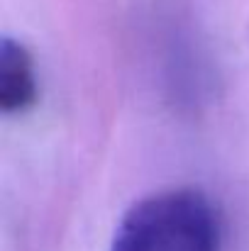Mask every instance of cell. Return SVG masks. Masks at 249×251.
Returning <instances> with one entry per match:
<instances>
[{
  "label": "cell",
  "instance_id": "obj_1",
  "mask_svg": "<svg viewBox=\"0 0 249 251\" xmlns=\"http://www.w3.org/2000/svg\"><path fill=\"white\" fill-rule=\"evenodd\" d=\"M110 251H222L218 205L193 185L149 193L122 215Z\"/></svg>",
  "mask_w": 249,
  "mask_h": 251
},
{
  "label": "cell",
  "instance_id": "obj_2",
  "mask_svg": "<svg viewBox=\"0 0 249 251\" xmlns=\"http://www.w3.org/2000/svg\"><path fill=\"white\" fill-rule=\"evenodd\" d=\"M39 100L34 56L25 42L2 37L0 42V110L2 115H25Z\"/></svg>",
  "mask_w": 249,
  "mask_h": 251
}]
</instances>
